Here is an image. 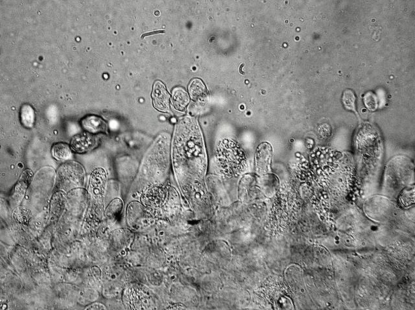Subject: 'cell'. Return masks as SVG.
<instances>
[{"mask_svg":"<svg viewBox=\"0 0 415 310\" xmlns=\"http://www.w3.org/2000/svg\"><path fill=\"white\" fill-rule=\"evenodd\" d=\"M152 96L154 108L162 112L169 110V95L164 84L159 81L154 84Z\"/></svg>","mask_w":415,"mask_h":310,"instance_id":"1","label":"cell"},{"mask_svg":"<svg viewBox=\"0 0 415 310\" xmlns=\"http://www.w3.org/2000/svg\"><path fill=\"white\" fill-rule=\"evenodd\" d=\"M33 176H34V174L30 170H26L23 172L21 177H20L19 181L14 187L13 194L12 196L14 202L18 203L20 200H22L23 197L26 194V190L28 189L31 182H32Z\"/></svg>","mask_w":415,"mask_h":310,"instance_id":"2","label":"cell"},{"mask_svg":"<svg viewBox=\"0 0 415 310\" xmlns=\"http://www.w3.org/2000/svg\"><path fill=\"white\" fill-rule=\"evenodd\" d=\"M191 98L196 102L204 103L208 99V91L205 85L200 79L192 81L189 86Z\"/></svg>","mask_w":415,"mask_h":310,"instance_id":"3","label":"cell"},{"mask_svg":"<svg viewBox=\"0 0 415 310\" xmlns=\"http://www.w3.org/2000/svg\"><path fill=\"white\" fill-rule=\"evenodd\" d=\"M94 144V137L90 134L84 133L74 137L72 141V148L76 153H82L90 149Z\"/></svg>","mask_w":415,"mask_h":310,"instance_id":"4","label":"cell"},{"mask_svg":"<svg viewBox=\"0 0 415 310\" xmlns=\"http://www.w3.org/2000/svg\"><path fill=\"white\" fill-rule=\"evenodd\" d=\"M82 126L84 130L92 133H104L106 129L104 121L95 116H89L82 119Z\"/></svg>","mask_w":415,"mask_h":310,"instance_id":"5","label":"cell"},{"mask_svg":"<svg viewBox=\"0 0 415 310\" xmlns=\"http://www.w3.org/2000/svg\"><path fill=\"white\" fill-rule=\"evenodd\" d=\"M172 101L175 110L183 112L189 104V96L185 90L182 88H177L173 92Z\"/></svg>","mask_w":415,"mask_h":310,"instance_id":"6","label":"cell"},{"mask_svg":"<svg viewBox=\"0 0 415 310\" xmlns=\"http://www.w3.org/2000/svg\"><path fill=\"white\" fill-rule=\"evenodd\" d=\"M272 155V148L268 143L260 144L256 154L258 163H265L266 167L269 165Z\"/></svg>","mask_w":415,"mask_h":310,"instance_id":"7","label":"cell"},{"mask_svg":"<svg viewBox=\"0 0 415 310\" xmlns=\"http://www.w3.org/2000/svg\"><path fill=\"white\" fill-rule=\"evenodd\" d=\"M52 155L57 161H68L72 158V153L69 146L63 143L55 144L53 146Z\"/></svg>","mask_w":415,"mask_h":310,"instance_id":"8","label":"cell"},{"mask_svg":"<svg viewBox=\"0 0 415 310\" xmlns=\"http://www.w3.org/2000/svg\"><path fill=\"white\" fill-rule=\"evenodd\" d=\"M21 123L26 128H32L35 122V111L29 104H24L20 110Z\"/></svg>","mask_w":415,"mask_h":310,"instance_id":"9","label":"cell"},{"mask_svg":"<svg viewBox=\"0 0 415 310\" xmlns=\"http://www.w3.org/2000/svg\"><path fill=\"white\" fill-rule=\"evenodd\" d=\"M342 102L344 107L347 110L356 113V96L354 92L351 90H346L342 96Z\"/></svg>","mask_w":415,"mask_h":310,"instance_id":"10","label":"cell"},{"mask_svg":"<svg viewBox=\"0 0 415 310\" xmlns=\"http://www.w3.org/2000/svg\"><path fill=\"white\" fill-rule=\"evenodd\" d=\"M123 208V203L119 199L113 201L106 211V215L109 217H116L120 214Z\"/></svg>","mask_w":415,"mask_h":310,"instance_id":"11","label":"cell"},{"mask_svg":"<svg viewBox=\"0 0 415 310\" xmlns=\"http://www.w3.org/2000/svg\"><path fill=\"white\" fill-rule=\"evenodd\" d=\"M14 217L18 223H26L30 220L32 213L28 209L20 207L16 209L14 212Z\"/></svg>","mask_w":415,"mask_h":310,"instance_id":"12","label":"cell"}]
</instances>
